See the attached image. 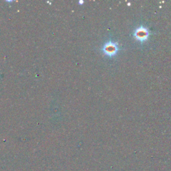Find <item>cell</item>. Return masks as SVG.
Here are the masks:
<instances>
[{
	"mask_svg": "<svg viewBox=\"0 0 171 171\" xmlns=\"http://www.w3.org/2000/svg\"><path fill=\"white\" fill-rule=\"evenodd\" d=\"M102 50L104 53L108 56H114L118 51V44L115 42L109 41L104 44Z\"/></svg>",
	"mask_w": 171,
	"mask_h": 171,
	"instance_id": "6da1fadb",
	"label": "cell"
},
{
	"mask_svg": "<svg viewBox=\"0 0 171 171\" xmlns=\"http://www.w3.org/2000/svg\"><path fill=\"white\" fill-rule=\"evenodd\" d=\"M134 36L138 41L144 42L147 40L149 36V32L145 27H139L134 31Z\"/></svg>",
	"mask_w": 171,
	"mask_h": 171,
	"instance_id": "7a4b0ae2",
	"label": "cell"
},
{
	"mask_svg": "<svg viewBox=\"0 0 171 171\" xmlns=\"http://www.w3.org/2000/svg\"><path fill=\"white\" fill-rule=\"evenodd\" d=\"M79 3H80V4H82V3H84V1H79Z\"/></svg>",
	"mask_w": 171,
	"mask_h": 171,
	"instance_id": "3957f363",
	"label": "cell"
}]
</instances>
